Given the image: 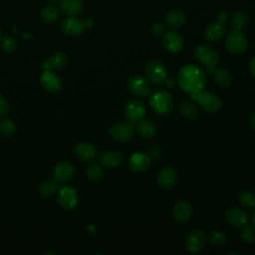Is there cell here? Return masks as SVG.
<instances>
[{
	"mask_svg": "<svg viewBox=\"0 0 255 255\" xmlns=\"http://www.w3.org/2000/svg\"><path fill=\"white\" fill-rule=\"evenodd\" d=\"M239 202L242 206L253 209L255 208V193L249 189L241 190L238 195Z\"/></svg>",
	"mask_w": 255,
	"mask_h": 255,
	"instance_id": "33",
	"label": "cell"
},
{
	"mask_svg": "<svg viewBox=\"0 0 255 255\" xmlns=\"http://www.w3.org/2000/svg\"><path fill=\"white\" fill-rule=\"evenodd\" d=\"M217 20L222 22V23H225L227 20H228V13L225 12V11H222L220 12L218 15H217Z\"/></svg>",
	"mask_w": 255,
	"mask_h": 255,
	"instance_id": "40",
	"label": "cell"
},
{
	"mask_svg": "<svg viewBox=\"0 0 255 255\" xmlns=\"http://www.w3.org/2000/svg\"><path fill=\"white\" fill-rule=\"evenodd\" d=\"M87 178L92 183H99L103 177H104V171L101 167V164L92 163L88 166V169L86 171Z\"/></svg>",
	"mask_w": 255,
	"mask_h": 255,
	"instance_id": "32",
	"label": "cell"
},
{
	"mask_svg": "<svg viewBox=\"0 0 255 255\" xmlns=\"http://www.w3.org/2000/svg\"><path fill=\"white\" fill-rule=\"evenodd\" d=\"M213 77H214L216 84L222 88L229 87L233 81L231 73L225 68L215 69L213 72Z\"/></svg>",
	"mask_w": 255,
	"mask_h": 255,
	"instance_id": "28",
	"label": "cell"
},
{
	"mask_svg": "<svg viewBox=\"0 0 255 255\" xmlns=\"http://www.w3.org/2000/svg\"><path fill=\"white\" fill-rule=\"evenodd\" d=\"M193 55L198 63L206 67V72L208 74H213L215 70L214 67L219 62V53L215 49L207 45H198L195 47Z\"/></svg>",
	"mask_w": 255,
	"mask_h": 255,
	"instance_id": "3",
	"label": "cell"
},
{
	"mask_svg": "<svg viewBox=\"0 0 255 255\" xmlns=\"http://www.w3.org/2000/svg\"><path fill=\"white\" fill-rule=\"evenodd\" d=\"M207 241L206 233L201 229L191 230L185 238V248L188 252L196 253L200 251Z\"/></svg>",
	"mask_w": 255,
	"mask_h": 255,
	"instance_id": "9",
	"label": "cell"
},
{
	"mask_svg": "<svg viewBox=\"0 0 255 255\" xmlns=\"http://www.w3.org/2000/svg\"><path fill=\"white\" fill-rule=\"evenodd\" d=\"M0 36H1V28H0Z\"/></svg>",
	"mask_w": 255,
	"mask_h": 255,
	"instance_id": "46",
	"label": "cell"
},
{
	"mask_svg": "<svg viewBox=\"0 0 255 255\" xmlns=\"http://www.w3.org/2000/svg\"><path fill=\"white\" fill-rule=\"evenodd\" d=\"M189 98L196 102L205 112L214 114L219 111L221 108V100L220 98L212 92L201 90L197 93L190 94Z\"/></svg>",
	"mask_w": 255,
	"mask_h": 255,
	"instance_id": "4",
	"label": "cell"
},
{
	"mask_svg": "<svg viewBox=\"0 0 255 255\" xmlns=\"http://www.w3.org/2000/svg\"><path fill=\"white\" fill-rule=\"evenodd\" d=\"M249 70L251 72V74L255 77V56L251 59L250 64H249Z\"/></svg>",
	"mask_w": 255,
	"mask_h": 255,
	"instance_id": "41",
	"label": "cell"
},
{
	"mask_svg": "<svg viewBox=\"0 0 255 255\" xmlns=\"http://www.w3.org/2000/svg\"><path fill=\"white\" fill-rule=\"evenodd\" d=\"M179 88L187 94H194L204 89L207 77L202 68L194 64H187L181 67L176 76Z\"/></svg>",
	"mask_w": 255,
	"mask_h": 255,
	"instance_id": "1",
	"label": "cell"
},
{
	"mask_svg": "<svg viewBox=\"0 0 255 255\" xmlns=\"http://www.w3.org/2000/svg\"><path fill=\"white\" fill-rule=\"evenodd\" d=\"M83 22L86 28H91L93 26V20L91 18H85L83 19Z\"/></svg>",
	"mask_w": 255,
	"mask_h": 255,
	"instance_id": "43",
	"label": "cell"
},
{
	"mask_svg": "<svg viewBox=\"0 0 255 255\" xmlns=\"http://www.w3.org/2000/svg\"><path fill=\"white\" fill-rule=\"evenodd\" d=\"M156 180L160 187L169 189L173 187L177 181V172L172 166H164L157 173Z\"/></svg>",
	"mask_w": 255,
	"mask_h": 255,
	"instance_id": "18",
	"label": "cell"
},
{
	"mask_svg": "<svg viewBox=\"0 0 255 255\" xmlns=\"http://www.w3.org/2000/svg\"><path fill=\"white\" fill-rule=\"evenodd\" d=\"M135 130L140 136L146 139L152 138L156 134V126L150 120H140L136 123Z\"/></svg>",
	"mask_w": 255,
	"mask_h": 255,
	"instance_id": "26",
	"label": "cell"
},
{
	"mask_svg": "<svg viewBox=\"0 0 255 255\" xmlns=\"http://www.w3.org/2000/svg\"><path fill=\"white\" fill-rule=\"evenodd\" d=\"M162 45L164 49L169 53H177L183 48L184 41L178 32L171 30L163 35Z\"/></svg>",
	"mask_w": 255,
	"mask_h": 255,
	"instance_id": "16",
	"label": "cell"
},
{
	"mask_svg": "<svg viewBox=\"0 0 255 255\" xmlns=\"http://www.w3.org/2000/svg\"><path fill=\"white\" fill-rule=\"evenodd\" d=\"M240 237L246 243H251L255 239V229L253 226L244 225L240 230Z\"/></svg>",
	"mask_w": 255,
	"mask_h": 255,
	"instance_id": "37",
	"label": "cell"
},
{
	"mask_svg": "<svg viewBox=\"0 0 255 255\" xmlns=\"http://www.w3.org/2000/svg\"><path fill=\"white\" fill-rule=\"evenodd\" d=\"M74 154L82 161L92 162L97 158L98 150L97 147L88 142H79L74 147Z\"/></svg>",
	"mask_w": 255,
	"mask_h": 255,
	"instance_id": "17",
	"label": "cell"
},
{
	"mask_svg": "<svg viewBox=\"0 0 255 255\" xmlns=\"http://www.w3.org/2000/svg\"><path fill=\"white\" fill-rule=\"evenodd\" d=\"M60 16V9L55 5H47L42 8L40 12L41 19L46 23H53L58 20Z\"/></svg>",
	"mask_w": 255,
	"mask_h": 255,
	"instance_id": "30",
	"label": "cell"
},
{
	"mask_svg": "<svg viewBox=\"0 0 255 255\" xmlns=\"http://www.w3.org/2000/svg\"><path fill=\"white\" fill-rule=\"evenodd\" d=\"M150 32L154 37H161L165 34V26L161 22L153 23L150 27Z\"/></svg>",
	"mask_w": 255,
	"mask_h": 255,
	"instance_id": "38",
	"label": "cell"
},
{
	"mask_svg": "<svg viewBox=\"0 0 255 255\" xmlns=\"http://www.w3.org/2000/svg\"><path fill=\"white\" fill-rule=\"evenodd\" d=\"M135 127L130 122H119L110 128L109 133L117 142H127L133 136Z\"/></svg>",
	"mask_w": 255,
	"mask_h": 255,
	"instance_id": "6",
	"label": "cell"
},
{
	"mask_svg": "<svg viewBox=\"0 0 255 255\" xmlns=\"http://www.w3.org/2000/svg\"><path fill=\"white\" fill-rule=\"evenodd\" d=\"M225 23H222L218 20L211 22L204 30V38L210 42H216L222 39L226 34Z\"/></svg>",
	"mask_w": 255,
	"mask_h": 255,
	"instance_id": "21",
	"label": "cell"
},
{
	"mask_svg": "<svg viewBox=\"0 0 255 255\" xmlns=\"http://www.w3.org/2000/svg\"><path fill=\"white\" fill-rule=\"evenodd\" d=\"M148 103L155 113L159 115H165L173 107V98L167 90L157 89L153 92H150Z\"/></svg>",
	"mask_w": 255,
	"mask_h": 255,
	"instance_id": "2",
	"label": "cell"
},
{
	"mask_svg": "<svg viewBox=\"0 0 255 255\" xmlns=\"http://www.w3.org/2000/svg\"><path fill=\"white\" fill-rule=\"evenodd\" d=\"M16 131V125L11 119H3L0 121V133L5 137L12 136Z\"/></svg>",
	"mask_w": 255,
	"mask_h": 255,
	"instance_id": "34",
	"label": "cell"
},
{
	"mask_svg": "<svg viewBox=\"0 0 255 255\" xmlns=\"http://www.w3.org/2000/svg\"><path fill=\"white\" fill-rule=\"evenodd\" d=\"M225 47L230 53L240 55L247 50L248 41L242 32L232 30L227 34L225 39Z\"/></svg>",
	"mask_w": 255,
	"mask_h": 255,
	"instance_id": "7",
	"label": "cell"
},
{
	"mask_svg": "<svg viewBox=\"0 0 255 255\" xmlns=\"http://www.w3.org/2000/svg\"><path fill=\"white\" fill-rule=\"evenodd\" d=\"M9 112V102L8 100L0 95V117H4Z\"/></svg>",
	"mask_w": 255,
	"mask_h": 255,
	"instance_id": "39",
	"label": "cell"
},
{
	"mask_svg": "<svg viewBox=\"0 0 255 255\" xmlns=\"http://www.w3.org/2000/svg\"><path fill=\"white\" fill-rule=\"evenodd\" d=\"M227 254H236V252H228Z\"/></svg>",
	"mask_w": 255,
	"mask_h": 255,
	"instance_id": "45",
	"label": "cell"
},
{
	"mask_svg": "<svg viewBox=\"0 0 255 255\" xmlns=\"http://www.w3.org/2000/svg\"><path fill=\"white\" fill-rule=\"evenodd\" d=\"M144 72L149 82L156 86L165 85L166 81L168 80L166 67L159 60L148 61L145 65Z\"/></svg>",
	"mask_w": 255,
	"mask_h": 255,
	"instance_id": "5",
	"label": "cell"
},
{
	"mask_svg": "<svg viewBox=\"0 0 255 255\" xmlns=\"http://www.w3.org/2000/svg\"><path fill=\"white\" fill-rule=\"evenodd\" d=\"M185 13L181 9H173L165 16V24L171 30L179 29L185 22Z\"/></svg>",
	"mask_w": 255,
	"mask_h": 255,
	"instance_id": "24",
	"label": "cell"
},
{
	"mask_svg": "<svg viewBox=\"0 0 255 255\" xmlns=\"http://www.w3.org/2000/svg\"><path fill=\"white\" fill-rule=\"evenodd\" d=\"M57 201L62 208L72 210L78 204V193L73 187L64 186L58 191Z\"/></svg>",
	"mask_w": 255,
	"mask_h": 255,
	"instance_id": "11",
	"label": "cell"
},
{
	"mask_svg": "<svg viewBox=\"0 0 255 255\" xmlns=\"http://www.w3.org/2000/svg\"><path fill=\"white\" fill-rule=\"evenodd\" d=\"M68 63V58L64 53L57 52L54 53L47 61L42 64L43 70H52V69H63Z\"/></svg>",
	"mask_w": 255,
	"mask_h": 255,
	"instance_id": "25",
	"label": "cell"
},
{
	"mask_svg": "<svg viewBox=\"0 0 255 255\" xmlns=\"http://www.w3.org/2000/svg\"><path fill=\"white\" fill-rule=\"evenodd\" d=\"M224 217H225V220L230 225L236 226V227H242L246 225L250 220V216L248 212L236 206H231L228 209H226L224 213Z\"/></svg>",
	"mask_w": 255,
	"mask_h": 255,
	"instance_id": "12",
	"label": "cell"
},
{
	"mask_svg": "<svg viewBox=\"0 0 255 255\" xmlns=\"http://www.w3.org/2000/svg\"><path fill=\"white\" fill-rule=\"evenodd\" d=\"M59 9L66 16H78L82 13L84 4L82 0H61Z\"/></svg>",
	"mask_w": 255,
	"mask_h": 255,
	"instance_id": "23",
	"label": "cell"
},
{
	"mask_svg": "<svg viewBox=\"0 0 255 255\" xmlns=\"http://www.w3.org/2000/svg\"><path fill=\"white\" fill-rule=\"evenodd\" d=\"M62 31L68 36L82 35L86 29L83 20L78 19L76 16H68L61 23Z\"/></svg>",
	"mask_w": 255,
	"mask_h": 255,
	"instance_id": "15",
	"label": "cell"
},
{
	"mask_svg": "<svg viewBox=\"0 0 255 255\" xmlns=\"http://www.w3.org/2000/svg\"><path fill=\"white\" fill-rule=\"evenodd\" d=\"M150 165V156L144 152L133 153L128 161V166L130 170L134 172H144L148 169Z\"/></svg>",
	"mask_w": 255,
	"mask_h": 255,
	"instance_id": "19",
	"label": "cell"
},
{
	"mask_svg": "<svg viewBox=\"0 0 255 255\" xmlns=\"http://www.w3.org/2000/svg\"><path fill=\"white\" fill-rule=\"evenodd\" d=\"M59 182L55 179L45 180L39 187V192L43 197H51L59 190Z\"/></svg>",
	"mask_w": 255,
	"mask_h": 255,
	"instance_id": "31",
	"label": "cell"
},
{
	"mask_svg": "<svg viewBox=\"0 0 255 255\" xmlns=\"http://www.w3.org/2000/svg\"><path fill=\"white\" fill-rule=\"evenodd\" d=\"M0 47L8 53H12L17 48L16 40L11 36H3L0 38Z\"/></svg>",
	"mask_w": 255,
	"mask_h": 255,
	"instance_id": "36",
	"label": "cell"
},
{
	"mask_svg": "<svg viewBox=\"0 0 255 255\" xmlns=\"http://www.w3.org/2000/svg\"><path fill=\"white\" fill-rule=\"evenodd\" d=\"M53 175H54V179L58 181L60 184L66 183L69 180H71V178L73 177L74 167L68 161L59 162L54 168Z\"/></svg>",
	"mask_w": 255,
	"mask_h": 255,
	"instance_id": "22",
	"label": "cell"
},
{
	"mask_svg": "<svg viewBox=\"0 0 255 255\" xmlns=\"http://www.w3.org/2000/svg\"><path fill=\"white\" fill-rule=\"evenodd\" d=\"M249 126L253 131H255V114H253L249 119Z\"/></svg>",
	"mask_w": 255,
	"mask_h": 255,
	"instance_id": "42",
	"label": "cell"
},
{
	"mask_svg": "<svg viewBox=\"0 0 255 255\" xmlns=\"http://www.w3.org/2000/svg\"><path fill=\"white\" fill-rule=\"evenodd\" d=\"M248 21H249V17L247 13L243 11H237L232 15L230 19V26L232 30L241 31L243 28L247 26Z\"/></svg>",
	"mask_w": 255,
	"mask_h": 255,
	"instance_id": "29",
	"label": "cell"
},
{
	"mask_svg": "<svg viewBox=\"0 0 255 255\" xmlns=\"http://www.w3.org/2000/svg\"><path fill=\"white\" fill-rule=\"evenodd\" d=\"M124 115H125L126 119L130 123L139 122L145 116L144 103L139 100L129 101L124 109Z\"/></svg>",
	"mask_w": 255,
	"mask_h": 255,
	"instance_id": "10",
	"label": "cell"
},
{
	"mask_svg": "<svg viewBox=\"0 0 255 255\" xmlns=\"http://www.w3.org/2000/svg\"><path fill=\"white\" fill-rule=\"evenodd\" d=\"M192 212V205L185 199H179L178 201H176L172 208L173 218L179 224L186 223L191 218Z\"/></svg>",
	"mask_w": 255,
	"mask_h": 255,
	"instance_id": "13",
	"label": "cell"
},
{
	"mask_svg": "<svg viewBox=\"0 0 255 255\" xmlns=\"http://www.w3.org/2000/svg\"><path fill=\"white\" fill-rule=\"evenodd\" d=\"M40 83L46 91L51 93L59 92L63 87L61 78L51 70H44L40 77Z\"/></svg>",
	"mask_w": 255,
	"mask_h": 255,
	"instance_id": "14",
	"label": "cell"
},
{
	"mask_svg": "<svg viewBox=\"0 0 255 255\" xmlns=\"http://www.w3.org/2000/svg\"><path fill=\"white\" fill-rule=\"evenodd\" d=\"M251 221H252V225H253V227H254V229H255V212H254V214L252 215Z\"/></svg>",
	"mask_w": 255,
	"mask_h": 255,
	"instance_id": "44",
	"label": "cell"
},
{
	"mask_svg": "<svg viewBox=\"0 0 255 255\" xmlns=\"http://www.w3.org/2000/svg\"><path fill=\"white\" fill-rule=\"evenodd\" d=\"M207 241L213 246H220L225 243L226 235L221 230H211L207 235Z\"/></svg>",
	"mask_w": 255,
	"mask_h": 255,
	"instance_id": "35",
	"label": "cell"
},
{
	"mask_svg": "<svg viewBox=\"0 0 255 255\" xmlns=\"http://www.w3.org/2000/svg\"><path fill=\"white\" fill-rule=\"evenodd\" d=\"M178 112L183 118H185L186 120H189V121L195 120L198 116L197 107L192 102L187 101V100H183L179 103Z\"/></svg>",
	"mask_w": 255,
	"mask_h": 255,
	"instance_id": "27",
	"label": "cell"
},
{
	"mask_svg": "<svg viewBox=\"0 0 255 255\" xmlns=\"http://www.w3.org/2000/svg\"><path fill=\"white\" fill-rule=\"evenodd\" d=\"M123 161V154L117 150H105L99 157V163L107 168H117Z\"/></svg>",
	"mask_w": 255,
	"mask_h": 255,
	"instance_id": "20",
	"label": "cell"
},
{
	"mask_svg": "<svg viewBox=\"0 0 255 255\" xmlns=\"http://www.w3.org/2000/svg\"><path fill=\"white\" fill-rule=\"evenodd\" d=\"M0 254H1V252H0Z\"/></svg>",
	"mask_w": 255,
	"mask_h": 255,
	"instance_id": "47",
	"label": "cell"
},
{
	"mask_svg": "<svg viewBox=\"0 0 255 255\" xmlns=\"http://www.w3.org/2000/svg\"><path fill=\"white\" fill-rule=\"evenodd\" d=\"M128 91L137 97H145L148 96L151 92L150 82L146 77L142 75H132L128 78Z\"/></svg>",
	"mask_w": 255,
	"mask_h": 255,
	"instance_id": "8",
	"label": "cell"
}]
</instances>
